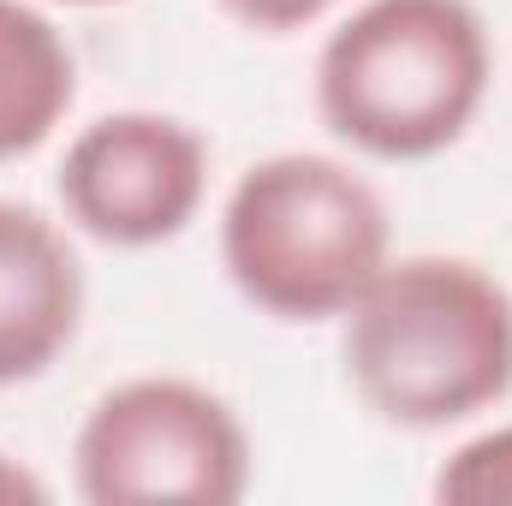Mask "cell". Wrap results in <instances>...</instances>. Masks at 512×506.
I'll use <instances>...</instances> for the list:
<instances>
[{
	"mask_svg": "<svg viewBox=\"0 0 512 506\" xmlns=\"http://www.w3.org/2000/svg\"><path fill=\"white\" fill-rule=\"evenodd\" d=\"M72 483L90 506H233L251 495V435L203 381L131 376L84 411Z\"/></svg>",
	"mask_w": 512,
	"mask_h": 506,
	"instance_id": "277c9868",
	"label": "cell"
},
{
	"mask_svg": "<svg viewBox=\"0 0 512 506\" xmlns=\"http://www.w3.org/2000/svg\"><path fill=\"white\" fill-rule=\"evenodd\" d=\"M84 262L60 221L0 197V387L48 376L84 328Z\"/></svg>",
	"mask_w": 512,
	"mask_h": 506,
	"instance_id": "8992f818",
	"label": "cell"
},
{
	"mask_svg": "<svg viewBox=\"0 0 512 506\" xmlns=\"http://www.w3.org/2000/svg\"><path fill=\"white\" fill-rule=\"evenodd\" d=\"M54 6H126V0H54Z\"/></svg>",
	"mask_w": 512,
	"mask_h": 506,
	"instance_id": "8fae6325",
	"label": "cell"
},
{
	"mask_svg": "<svg viewBox=\"0 0 512 506\" xmlns=\"http://www.w3.org/2000/svg\"><path fill=\"white\" fill-rule=\"evenodd\" d=\"M340 322L346 381L393 429L435 435L512 393V292L465 256H387Z\"/></svg>",
	"mask_w": 512,
	"mask_h": 506,
	"instance_id": "6da1fadb",
	"label": "cell"
},
{
	"mask_svg": "<svg viewBox=\"0 0 512 506\" xmlns=\"http://www.w3.org/2000/svg\"><path fill=\"white\" fill-rule=\"evenodd\" d=\"M340 0H221L227 18H239L256 36H292L304 24H316L322 12H334Z\"/></svg>",
	"mask_w": 512,
	"mask_h": 506,
	"instance_id": "9c48e42d",
	"label": "cell"
},
{
	"mask_svg": "<svg viewBox=\"0 0 512 506\" xmlns=\"http://www.w3.org/2000/svg\"><path fill=\"white\" fill-rule=\"evenodd\" d=\"M495 78L471 0H364L316 54V114L364 161H435L477 126Z\"/></svg>",
	"mask_w": 512,
	"mask_h": 506,
	"instance_id": "7a4b0ae2",
	"label": "cell"
},
{
	"mask_svg": "<svg viewBox=\"0 0 512 506\" xmlns=\"http://www.w3.org/2000/svg\"><path fill=\"white\" fill-rule=\"evenodd\" d=\"M42 501H48V483L30 465H18L12 453H0V506H42Z\"/></svg>",
	"mask_w": 512,
	"mask_h": 506,
	"instance_id": "30bf717a",
	"label": "cell"
},
{
	"mask_svg": "<svg viewBox=\"0 0 512 506\" xmlns=\"http://www.w3.org/2000/svg\"><path fill=\"white\" fill-rule=\"evenodd\" d=\"M78 102V54L30 0H0V161L42 149Z\"/></svg>",
	"mask_w": 512,
	"mask_h": 506,
	"instance_id": "52a82bcc",
	"label": "cell"
},
{
	"mask_svg": "<svg viewBox=\"0 0 512 506\" xmlns=\"http://www.w3.org/2000/svg\"><path fill=\"white\" fill-rule=\"evenodd\" d=\"M393 256L382 191L310 149L245 167L221 209V268L274 322H340Z\"/></svg>",
	"mask_w": 512,
	"mask_h": 506,
	"instance_id": "3957f363",
	"label": "cell"
},
{
	"mask_svg": "<svg viewBox=\"0 0 512 506\" xmlns=\"http://www.w3.org/2000/svg\"><path fill=\"white\" fill-rule=\"evenodd\" d=\"M209 197V143L203 131L120 108L78 131L60 155V209L66 221L114 251H155L179 239Z\"/></svg>",
	"mask_w": 512,
	"mask_h": 506,
	"instance_id": "5b68a950",
	"label": "cell"
},
{
	"mask_svg": "<svg viewBox=\"0 0 512 506\" xmlns=\"http://www.w3.org/2000/svg\"><path fill=\"white\" fill-rule=\"evenodd\" d=\"M435 501L447 506H512V423H495L447 453L435 471Z\"/></svg>",
	"mask_w": 512,
	"mask_h": 506,
	"instance_id": "ba28073f",
	"label": "cell"
}]
</instances>
